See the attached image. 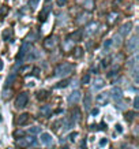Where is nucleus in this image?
Here are the masks:
<instances>
[{
  "mask_svg": "<svg viewBox=\"0 0 139 149\" xmlns=\"http://www.w3.org/2000/svg\"><path fill=\"white\" fill-rule=\"evenodd\" d=\"M74 71V64L71 63H62L55 68V75L60 78H66Z\"/></svg>",
  "mask_w": 139,
  "mask_h": 149,
  "instance_id": "f257e3e1",
  "label": "nucleus"
},
{
  "mask_svg": "<svg viewBox=\"0 0 139 149\" xmlns=\"http://www.w3.org/2000/svg\"><path fill=\"white\" fill-rule=\"evenodd\" d=\"M98 27H100V23L98 22H95V21H90V22H87L85 25V27H83L82 33H83V36H85V37L94 36L95 33H97V30H98Z\"/></svg>",
  "mask_w": 139,
  "mask_h": 149,
  "instance_id": "f03ea898",
  "label": "nucleus"
},
{
  "mask_svg": "<svg viewBox=\"0 0 139 149\" xmlns=\"http://www.w3.org/2000/svg\"><path fill=\"white\" fill-rule=\"evenodd\" d=\"M27 103H29V93H27V92H22V93H19V95L17 96L15 101H14L15 107H17L18 109L25 108V107L27 105Z\"/></svg>",
  "mask_w": 139,
  "mask_h": 149,
  "instance_id": "7ed1b4c3",
  "label": "nucleus"
},
{
  "mask_svg": "<svg viewBox=\"0 0 139 149\" xmlns=\"http://www.w3.org/2000/svg\"><path fill=\"white\" fill-rule=\"evenodd\" d=\"M59 44V38L57 36H49V37H46L44 41V48L45 49H48V51H52L55 49L56 47H57Z\"/></svg>",
  "mask_w": 139,
  "mask_h": 149,
  "instance_id": "20e7f679",
  "label": "nucleus"
},
{
  "mask_svg": "<svg viewBox=\"0 0 139 149\" xmlns=\"http://www.w3.org/2000/svg\"><path fill=\"white\" fill-rule=\"evenodd\" d=\"M18 145L19 146H23V148L36 145V138H34L32 134H30V136H23L22 138H18Z\"/></svg>",
  "mask_w": 139,
  "mask_h": 149,
  "instance_id": "39448f33",
  "label": "nucleus"
},
{
  "mask_svg": "<svg viewBox=\"0 0 139 149\" xmlns=\"http://www.w3.org/2000/svg\"><path fill=\"white\" fill-rule=\"evenodd\" d=\"M82 99V93L81 91H78V89H75V91L71 92V95L68 96V104L70 105H75L76 103H79Z\"/></svg>",
  "mask_w": 139,
  "mask_h": 149,
  "instance_id": "423d86ee",
  "label": "nucleus"
},
{
  "mask_svg": "<svg viewBox=\"0 0 139 149\" xmlns=\"http://www.w3.org/2000/svg\"><path fill=\"white\" fill-rule=\"evenodd\" d=\"M32 49H33V44H30V42H25V41H23V44H22V47H21L19 54H18V62L19 60H22L23 56H25L26 54H29Z\"/></svg>",
  "mask_w": 139,
  "mask_h": 149,
  "instance_id": "0eeeda50",
  "label": "nucleus"
},
{
  "mask_svg": "<svg viewBox=\"0 0 139 149\" xmlns=\"http://www.w3.org/2000/svg\"><path fill=\"white\" fill-rule=\"evenodd\" d=\"M138 49V36L135 34V36H132L128 40V42H127V51L128 52H134V51Z\"/></svg>",
  "mask_w": 139,
  "mask_h": 149,
  "instance_id": "6e6552de",
  "label": "nucleus"
},
{
  "mask_svg": "<svg viewBox=\"0 0 139 149\" xmlns=\"http://www.w3.org/2000/svg\"><path fill=\"white\" fill-rule=\"evenodd\" d=\"M131 30H132V23L131 22H127V23H124V25H121L120 26V36L121 37H126V36H128L131 33Z\"/></svg>",
  "mask_w": 139,
  "mask_h": 149,
  "instance_id": "1a4fd4ad",
  "label": "nucleus"
},
{
  "mask_svg": "<svg viewBox=\"0 0 139 149\" xmlns=\"http://www.w3.org/2000/svg\"><path fill=\"white\" fill-rule=\"evenodd\" d=\"M111 97H112L113 100H116V101H119V100L123 99V91H121L120 88H112V91H111Z\"/></svg>",
  "mask_w": 139,
  "mask_h": 149,
  "instance_id": "9d476101",
  "label": "nucleus"
},
{
  "mask_svg": "<svg viewBox=\"0 0 139 149\" xmlns=\"http://www.w3.org/2000/svg\"><path fill=\"white\" fill-rule=\"evenodd\" d=\"M29 119H30V115L27 112L21 113L18 116V119H17V125H18V126H25V125L29 123Z\"/></svg>",
  "mask_w": 139,
  "mask_h": 149,
  "instance_id": "9b49d317",
  "label": "nucleus"
},
{
  "mask_svg": "<svg viewBox=\"0 0 139 149\" xmlns=\"http://www.w3.org/2000/svg\"><path fill=\"white\" fill-rule=\"evenodd\" d=\"M38 56H40V54H38L37 51H30V52L25 55V58H22V59H23V62L29 63V62H33V60L38 59Z\"/></svg>",
  "mask_w": 139,
  "mask_h": 149,
  "instance_id": "f8f14e48",
  "label": "nucleus"
},
{
  "mask_svg": "<svg viewBox=\"0 0 139 149\" xmlns=\"http://www.w3.org/2000/svg\"><path fill=\"white\" fill-rule=\"evenodd\" d=\"M49 95H50L49 91L41 89V91H38V92L36 93V97H37V100H38V101H45V100L49 97Z\"/></svg>",
  "mask_w": 139,
  "mask_h": 149,
  "instance_id": "ddd939ff",
  "label": "nucleus"
},
{
  "mask_svg": "<svg viewBox=\"0 0 139 149\" xmlns=\"http://www.w3.org/2000/svg\"><path fill=\"white\" fill-rule=\"evenodd\" d=\"M40 141L44 145H52L53 138H52V136H50V134H48V133H42V134L40 136Z\"/></svg>",
  "mask_w": 139,
  "mask_h": 149,
  "instance_id": "4468645a",
  "label": "nucleus"
},
{
  "mask_svg": "<svg viewBox=\"0 0 139 149\" xmlns=\"http://www.w3.org/2000/svg\"><path fill=\"white\" fill-rule=\"evenodd\" d=\"M104 85H105V82H104L102 78H95L94 81H93V89H94L95 92L101 91L104 88Z\"/></svg>",
  "mask_w": 139,
  "mask_h": 149,
  "instance_id": "2eb2a0df",
  "label": "nucleus"
},
{
  "mask_svg": "<svg viewBox=\"0 0 139 149\" xmlns=\"http://www.w3.org/2000/svg\"><path fill=\"white\" fill-rule=\"evenodd\" d=\"M70 118H71L72 120L75 123H78V122H81V119H82V115H81V111L78 108H74L72 109V112H71V115H70Z\"/></svg>",
  "mask_w": 139,
  "mask_h": 149,
  "instance_id": "dca6fc26",
  "label": "nucleus"
},
{
  "mask_svg": "<svg viewBox=\"0 0 139 149\" xmlns=\"http://www.w3.org/2000/svg\"><path fill=\"white\" fill-rule=\"evenodd\" d=\"M83 54H85V51H83L82 47H75L74 51H72V55H74V58L75 59H81L82 56H83Z\"/></svg>",
  "mask_w": 139,
  "mask_h": 149,
  "instance_id": "f3484780",
  "label": "nucleus"
},
{
  "mask_svg": "<svg viewBox=\"0 0 139 149\" xmlns=\"http://www.w3.org/2000/svg\"><path fill=\"white\" fill-rule=\"evenodd\" d=\"M40 112L42 116L48 118V116H50V113H52V108H50V105H42L40 109Z\"/></svg>",
  "mask_w": 139,
  "mask_h": 149,
  "instance_id": "a211bd4d",
  "label": "nucleus"
},
{
  "mask_svg": "<svg viewBox=\"0 0 139 149\" xmlns=\"http://www.w3.org/2000/svg\"><path fill=\"white\" fill-rule=\"evenodd\" d=\"M83 8H85L86 11H93V10L95 8L94 0H86L85 3H83Z\"/></svg>",
  "mask_w": 139,
  "mask_h": 149,
  "instance_id": "6ab92c4d",
  "label": "nucleus"
},
{
  "mask_svg": "<svg viewBox=\"0 0 139 149\" xmlns=\"http://www.w3.org/2000/svg\"><path fill=\"white\" fill-rule=\"evenodd\" d=\"M82 37H83V33H82V29H79V30H76V32L72 33L70 38H71L72 41H81Z\"/></svg>",
  "mask_w": 139,
  "mask_h": 149,
  "instance_id": "aec40b11",
  "label": "nucleus"
},
{
  "mask_svg": "<svg viewBox=\"0 0 139 149\" xmlns=\"http://www.w3.org/2000/svg\"><path fill=\"white\" fill-rule=\"evenodd\" d=\"M117 18H119V14L117 13H111L109 15H108V18H106L108 25H113V23L117 21Z\"/></svg>",
  "mask_w": 139,
  "mask_h": 149,
  "instance_id": "412c9836",
  "label": "nucleus"
},
{
  "mask_svg": "<svg viewBox=\"0 0 139 149\" xmlns=\"http://www.w3.org/2000/svg\"><path fill=\"white\" fill-rule=\"evenodd\" d=\"M14 79H15V72H11L4 82V89H10V86H11V84L14 82Z\"/></svg>",
  "mask_w": 139,
  "mask_h": 149,
  "instance_id": "4be33fe9",
  "label": "nucleus"
},
{
  "mask_svg": "<svg viewBox=\"0 0 139 149\" xmlns=\"http://www.w3.org/2000/svg\"><path fill=\"white\" fill-rule=\"evenodd\" d=\"M108 97H109L108 93H101V95L97 96V103L98 104H106L108 103Z\"/></svg>",
  "mask_w": 139,
  "mask_h": 149,
  "instance_id": "5701e85b",
  "label": "nucleus"
},
{
  "mask_svg": "<svg viewBox=\"0 0 139 149\" xmlns=\"http://www.w3.org/2000/svg\"><path fill=\"white\" fill-rule=\"evenodd\" d=\"M74 126H75V122H74L71 118L68 116L67 119L64 120V129H66V130H71V129H72Z\"/></svg>",
  "mask_w": 139,
  "mask_h": 149,
  "instance_id": "b1692460",
  "label": "nucleus"
},
{
  "mask_svg": "<svg viewBox=\"0 0 139 149\" xmlns=\"http://www.w3.org/2000/svg\"><path fill=\"white\" fill-rule=\"evenodd\" d=\"M70 85V79H62L60 82H57L56 84V89H64V88H67V86Z\"/></svg>",
  "mask_w": 139,
  "mask_h": 149,
  "instance_id": "393cba45",
  "label": "nucleus"
},
{
  "mask_svg": "<svg viewBox=\"0 0 139 149\" xmlns=\"http://www.w3.org/2000/svg\"><path fill=\"white\" fill-rule=\"evenodd\" d=\"M113 45H115V42H113L112 38H108V40H105V41H104V44H102V47H104V49H105V51H109Z\"/></svg>",
  "mask_w": 139,
  "mask_h": 149,
  "instance_id": "a878e982",
  "label": "nucleus"
},
{
  "mask_svg": "<svg viewBox=\"0 0 139 149\" xmlns=\"http://www.w3.org/2000/svg\"><path fill=\"white\" fill-rule=\"evenodd\" d=\"M37 38V34L34 32H30L29 34L26 36V38H25V42H30V44H33V41H36Z\"/></svg>",
  "mask_w": 139,
  "mask_h": 149,
  "instance_id": "bb28decb",
  "label": "nucleus"
},
{
  "mask_svg": "<svg viewBox=\"0 0 139 149\" xmlns=\"http://www.w3.org/2000/svg\"><path fill=\"white\" fill-rule=\"evenodd\" d=\"M83 101H85V108L86 109H90V105H91V103H93V101H91V96H90L89 93L85 96V100H83Z\"/></svg>",
  "mask_w": 139,
  "mask_h": 149,
  "instance_id": "cd10ccee",
  "label": "nucleus"
},
{
  "mask_svg": "<svg viewBox=\"0 0 139 149\" xmlns=\"http://www.w3.org/2000/svg\"><path fill=\"white\" fill-rule=\"evenodd\" d=\"M29 133L30 134H40L41 133V127L40 126H33L29 129Z\"/></svg>",
  "mask_w": 139,
  "mask_h": 149,
  "instance_id": "c85d7f7f",
  "label": "nucleus"
},
{
  "mask_svg": "<svg viewBox=\"0 0 139 149\" xmlns=\"http://www.w3.org/2000/svg\"><path fill=\"white\" fill-rule=\"evenodd\" d=\"M90 79H91V75L87 72V74H85V75L82 77V84H83V85H87V84H90Z\"/></svg>",
  "mask_w": 139,
  "mask_h": 149,
  "instance_id": "c756f323",
  "label": "nucleus"
},
{
  "mask_svg": "<svg viewBox=\"0 0 139 149\" xmlns=\"http://www.w3.org/2000/svg\"><path fill=\"white\" fill-rule=\"evenodd\" d=\"M135 116H136V112H134V111H130V112L126 113V119H127V120H134Z\"/></svg>",
  "mask_w": 139,
  "mask_h": 149,
  "instance_id": "7c9ffc66",
  "label": "nucleus"
},
{
  "mask_svg": "<svg viewBox=\"0 0 139 149\" xmlns=\"http://www.w3.org/2000/svg\"><path fill=\"white\" fill-rule=\"evenodd\" d=\"M10 34H11V29H7V30H4V33H3V40H4V41H8L10 40Z\"/></svg>",
  "mask_w": 139,
  "mask_h": 149,
  "instance_id": "2f4dec72",
  "label": "nucleus"
},
{
  "mask_svg": "<svg viewBox=\"0 0 139 149\" xmlns=\"http://www.w3.org/2000/svg\"><path fill=\"white\" fill-rule=\"evenodd\" d=\"M119 71H120V68H119V67H115L113 70H111V71L108 72V77H115V75H116Z\"/></svg>",
  "mask_w": 139,
  "mask_h": 149,
  "instance_id": "473e14b6",
  "label": "nucleus"
},
{
  "mask_svg": "<svg viewBox=\"0 0 139 149\" xmlns=\"http://www.w3.org/2000/svg\"><path fill=\"white\" fill-rule=\"evenodd\" d=\"M14 136L17 137V138H21V137L25 136V131H22V130H17L15 133H14Z\"/></svg>",
  "mask_w": 139,
  "mask_h": 149,
  "instance_id": "72a5a7b5",
  "label": "nucleus"
},
{
  "mask_svg": "<svg viewBox=\"0 0 139 149\" xmlns=\"http://www.w3.org/2000/svg\"><path fill=\"white\" fill-rule=\"evenodd\" d=\"M112 40H113V42H116L117 45H120V42H121V36H120V34H117V36L115 37V38H112Z\"/></svg>",
  "mask_w": 139,
  "mask_h": 149,
  "instance_id": "f704fd0d",
  "label": "nucleus"
},
{
  "mask_svg": "<svg viewBox=\"0 0 139 149\" xmlns=\"http://www.w3.org/2000/svg\"><path fill=\"white\" fill-rule=\"evenodd\" d=\"M38 1H40V0H30V8H36L37 7V4H38Z\"/></svg>",
  "mask_w": 139,
  "mask_h": 149,
  "instance_id": "c9c22d12",
  "label": "nucleus"
},
{
  "mask_svg": "<svg viewBox=\"0 0 139 149\" xmlns=\"http://www.w3.org/2000/svg\"><path fill=\"white\" fill-rule=\"evenodd\" d=\"M109 63H111V59H105L102 63H101V67H104V68H106L108 66H109Z\"/></svg>",
  "mask_w": 139,
  "mask_h": 149,
  "instance_id": "e433bc0d",
  "label": "nucleus"
},
{
  "mask_svg": "<svg viewBox=\"0 0 139 149\" xmlns=\"http://www.w3.org/2000/svg\"><path fill=\"white\" fill-rule=\"evenodd\" d=\"M68 0H57V6L59 7H64V6L67 4Z\"/></svg>",
  "mask_w": 139,
  "mask_h": 149,
  "instance_id": "4c0bfd02",
  "label": "nucleus"
},
{
  "mask_svg": "<svg viewBox=\"0 0 139 149\" xmlns=\"http://www.w3.org/2000/svg\"><path fill=\"white\" fill-rule=\"evenodd\" d=\"M32 74H33V75H40V68H38V67H34L32 70Z\"/></svg>",
  "mask_w": 139,
  "mask_h": 149,
  "instance_id": "58836bf2",
  "label": "nucleus"
},
{
  "mask_svg": "<svg viewBox=\"0 0 139 149\" xmlns=\"http://www.w3.org/2000/svg\"><path fill=\"white\" fill-rule=\"evenodd\" d=\"M106 144H108V138H101V140H100V145H101V146H105Z\"/></svg>",
  "mask_w": 139,
  "mask_h": 149,
  "instance_id": "ea45409f",
  "label": "nucleus"
},
{
  "mask_svg": "<svg viewBox=\"0 0 139 149\" xmlns=\"http://www.w3.org/2000/svg\"><path fill=\"white\" fill-rule=\"evenodd\" d=\"M138 101H139V99H138V97H135V100H134V107H135V109L139 108V103H138Z\"/></svg>",
  "mask_w": 139,
  "mask_h": 149,
  "instance_id": "a19ab883",
  "label": "nucleus"
},
{
  "mask_svg": "<svg viewBox=\"0 0 139 149\" xmlns=\"http://www.w3.org/2000/svg\"><path fill=\"white\" fill-rule=\"evenodd\" d=\"M98 108H93L91 109V115H93V116H95V115H98Z\"/></svg>",
  "mask_w": 139,
  "mask_h": 149,
  "instance_id": "79ce46f5",
  "label": "nucleus"
},
{
  "mask_svg": "<svg viewBox=\"0 0 139 149\" xmlns=\"http://www.w3.org/2000/svg\"><path fill=\"white\" fill-rule=\"evenodd\" d=\"M76 136H78V133H71V136H70L71 141H75L76 140Z\"/></svg>",
  "mask_w": 139,
  "mask_h": 149,
  "instance_id": "37998d69",
  "label": "nucleus"
},
{
  "mask_svg": "<svg viewBox=\"0 0 139 149\" xmlns=\"http://www.w3.org/2000/svg\"><path fill=\"white\" fill-rule=\"evenodd\" d=\"M116 130H117V131H120V133H121V131H123V127H121L120 125H116Z\"/></svg>",
  "mask_w": 139,
  "mask_h": 149,
  "instance_id": "c03bdc74",
  "label": "nucleus"
},
{
  "mask_svg": "<svg viewBox=\"0 0 139 149\" xmlns=\"http://www.w3.org/2000/svg\"><path fill=\"white\" fill-rule=\"evenodd\" d=\"M3 67H4V63H3V60H1V59H0V71H1V70H3Z\"/></svg>",
  "mask_w": 139,
  "mask_h": 149,
  "instance_id": "a18cd8bd",
  "label": "nucleus"
},
{
  "mask_svg": "<svg viewBox=\"0 0 139 149\" xmlns=\"http://www.w3.org/2000/svg\"><path fill=\"white\" fill-rule=\"evenodd\" d=\"M121 149H134L132 146H130V145H126V146H123Z\"/></svg>",
  "mask_w": 139,
  "mask_h": 149,
  "instance_id": "49530a36",
  "label": "nucleus"
},
{
  "mask_svg": "<svg viewBox=\"0 0 139 149\" xmlns=\"http://www.w3.org/2000/svg\"><path fill=\"white\" fill-rule=\"evenodd\" d=\"M49 1H52V0H46V3H49Z\"/></svg>",
  "mask_w": 139,
  "mask_h": 149,
  "instance_id": "de8ad7c7",
  "label": "nucleus"
},
{
  "mask_svg": "<svg viewBox=\"0 0 139 149\" xmlns=\"http://www.w3.org/2000/svg\"><path fill=\"white\" fill-rule=\"evenodd\" d=\"M0 122H1V115H0Z\"/></svg>",
  "mask_w": 139,
  "mask_h": 149,
  "instance_id": "09e8293b",
  "label": "nucleus"
}]
</instances>
